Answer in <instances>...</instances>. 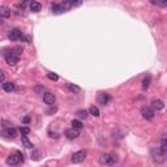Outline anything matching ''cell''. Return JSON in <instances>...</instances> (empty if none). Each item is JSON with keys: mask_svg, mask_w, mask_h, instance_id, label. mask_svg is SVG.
Returning <instances> with one entry per match:
<instances>
[{"mask_svg": "<svg viewBox=\"0 0 167 167\" xmlns=\"http://www.w3.org/2000/svg\"><path fill=\"white\" fill-rule=\"evenodd\" d=\"M152 158L154 162H157V163H163L166 158H167V153H166V150L162 149V148H154L152 150Z\"/></svg>", "mask_w": 167, "mask_h": 167, "instance_id": "6da1fadb", "label": "cell"}, {"mask_svg": "<svg viewBox=\"0 0 167 167\" xmlns=\"http://www.w3.org/2000/svg\"><path fill=\"white\" fill-rule=\"evenodd\" d=\"M99 162L102 165H115L118 162V157L116 155H111V154H103L99 157Z\"/></svg>", "mask_w": 167, "mask_h": 167, "instance_id": "7a4b0ae2", "label": "cell"}, {"mask_svg": "<svg viewBox=\"0 0 167 167\" xmlns=\"http://www.w3.org/2000/svg\"><path fill=\"white\" fill-rule=\"evenodd\" d=\"M22 161H24V155H22L20 152H17V153H14L12 155H9L8 159H7V163L8 165H12V166H16V165L21 163Z\"/></svg>", "mask_w": 167, "mask_h": 167, "instance_id": "3957f363", "label": "cell"}, {"mask_svg": "<svg viewBox=\"0 0 167 167\" xmlns=\"http://www.w3.org/2000/svg\"><path fill=\"white\" fill-rule=\"evenodd\" d=\"M88 153L85 152V150H79V152L73 153V155H72V162L73 163H81L84 162V159L86 158Z\"/></svg>", "mask_w": 167, "mask_h": 167, "instance_id": "277c9868", "label": "cell"}, {"mask_svg": "<svg viewBox=\"0 0 167 167\" xmlns=\"http://www.w3.org/2000/svg\"><path fill=\"white\" fill-rule=\"evenodd\" d=\"M8 38L10 41H20L22 38V31L20 29H12L8 33Z\"/></svg>", "mask_w": 167, "mask_h": 167, "instance_id": "5b68a950", "label": "cell"}, {"mask_svg": "<svg viewBox=\"0 0 167 167\" xmlns=\"http://www.w3.org/2000/svg\"><path fill=\"white\" fill-rule=\"evenodd\" d=\"M141 115H142V118L144 119H146V120H152L154 118V111L153 108H150V107H142L141 108Z\"/></svg>", "mask_w": 167, "mask_h": 167, "instance_id": "8992f818", "label": "cell"}, {"mask_svg": "<svg viewBox=\"0 0 167 167\" xmlns=\"http://www.w3.org/2000/svg\"><path fill=\"white\" fill-rule=\"evenodd\" d=\"M2 135L5 137V138H14L16 135H17V131L14 129L13 127H8V128H4Z\"/></svg>", "mask_w": 167, "mask_h": 167, "instance_id": "52a82bcc", "label": "cell"}, {"mask_svg": "<svg viewBox=\"0 0 167 167\" xmlns=\"http://www.w3.org/2000/svg\"><path fill=\"white\" fill-rule=\"evenodd\" d=\"M64 135H65L67 138H69V140H75V138H77L80 136V131L76 129V128H69V129L65 131Z\"/></svg>", "mask_w": 167, "mask_h": 167, "instance_id": "ba28073f", "label": "cell"}, {"mask_svg": "<svg viewBox=\"0 0 167 167\" xmlns=\"http://www.w3.org/2000/svg\"><path fill=\"white\" fill-rule=\"evenodd\" d=\"M97 101H98L99 104H103L104 106V104H107L111 101V97H110V94H107V93H99Z\"/></svg>", "mask_w": 167, "mask_h": 167, "instance_id": "9c48e42d", "label": "cell"}, {"mask_svg": "<svg viewBox=\"0 0 167 167\" xmlns=\"http://www.w3.org/2000/svg\"><path fill=\"white\" fill-rule=\"evenodd\" d=\"M4 58H5V62H7L9 65H14V64H17V62H18V58L14 56L13 54H10L9 51L4 54Z\"/></svg>", "mask_w": 167, "mask_h": 167, "instance_id": "30bf717a", "label": "cell"}, {"mask_svg": "<svg viewBox=\"0 0 167 167\" xmlns=\"http://www.w3.org/2000/svg\"><path fill=\"white\" fill-rule=\"evenodd\" d=\"M55 101H56V97H55V94H52V93H44L43 94V102L46 103V104H54L55 103Z\"/></svg>", "mask_w": 167, "mask_h": 167, "instance_id": "8fae6325", "label": "cell"}, {"mask_svg": "<svg viewBox=\"0 0 167 167\" xmlns=\"http://www.w3.org/2000/svg\"><path fill=\"white\" fill-rule=\"evenodd\" d=\"M51 12H54V13L59 14V13H63V12H65V9H64V7H63V4L54 3V4H51Z\"/></svg>", "mask_w": 167, "mask_h": 167, "instance_id": "7c38bea8", "label": "cell"}, {"mask_svg": "<svg viewBox=\"0 0 167 167\" xmlns=\"http://www.w3.org/2000/svg\"><path fill=\"white\" fill-rule=\"evenodd\" d=\"M29 8L31 12H34V13H38L39 10H42V4L41 3H38V2H31L29 4Z\"/></svg>", "mask_w": 167, "mask_h": 167, "instance_id": "4fadbf2b", "label": "cell"}, {"mask_svg": "<svg viewBox=\"0 0 167 167\" xmlns=\"http://www.w3.org/2000/svg\"><path fill=\"white\" fill-rule=\"evenodd\" d=\"M152 107H153L154 110H157V111L163 110L165 103H163L162 101H161V99H153V101H152Z\"/></svg>", "mask_w": 167, "mask_h": 167, "instance_id": "5bb4252c", "label": "cell"}, {"mask_svg": "<svg viewBox=\"0 0 167 167\" xmlns=\"http://www.w3.org/2000/svg\"><path fill=\"white\" fill-rule=\"evenodd\" d=\"M14 89H16V86H14L13 82H4V84H3V90H4V92L12 93V92H14Z\"/></svg>", "mask_w": 167, "mask_h": 167, "instance_id": "9a60e30c", "label": "cell"}, {"mask_svg": "<svg viewBox=\"0 0 167 167\" xmlns=\"http://www.w3.org/2000/svg\"><path fill=\"white\" fill-rule=\"evenodd\" d=\"M0 16H2L3 18H8L10 17V9L8 7H0Z\"/></svg>", "mask_w": 167, "mask_h": 167, "instance_id": "2e32d148", "label": "cell"}, {"mask_svg": "<svg viewBox=\"0 0 167 167\" xmlns=\"http://www.w3.org/2000/svg\"><path fill=\"white\" fill-rule=\"evenodd\" d=\"M22 51H24V50H22V47H21V46H16V47H12V48L9 50V52H10V54H13L14 56H17V58H20V56H21Z\"/></svg>", "mask_w": 167, "mask_h": 167, "instance_id": "e0dca14e", "label": "cell"}, {"mask_svg": "<svg viewBox=\"0 0 167 167\" xmlns=\"http://www.w3.org/2000/svg\"><path fill=\"white\" fill-rule=\"evenodd\" d=\"M71 125H72V128H76V129H79V131L84 128V124H82V121L80 119H73Z\"/></svg>", "mask_w": 167, "mask_h": 167, "instance_id": "ac0fdd59", "label": "cell"}, {"mask_svg": "<svg viewBox=\"0 0 167 167\" xmlns=\"http://www.w3.org/2000/svg\"><path fill=\"white\" fill-rule=\"evenodd\" d=\"M89 112H90V115L96 116V118H99V116H101V111H99V108L97 107V106H90Z\"/></svg>", "mask_w": 167, "mask_h": 167, "instance_id": "d6986e66", "label": "cell"}, {"mask_svg": "<svg viewBox=\"0 0 167 167\" xmlns=\"http://www.w3.org/2000/svg\"><path fill=\"white\" fill-rule=\"evenodd\" d=\"M65 86H67V88H68V90H71L72 93H79V92H80V86H77V85H75V84L67 82V84H65Z\"/></svg>", "mask_w": 167, "mask_h": 167, "instance_id": "ffe728a7", "label": "cell"}, {"mask_svg": "<svg viewBox=\"0 0 167 167\" xmlns=\"http://www.w3.org/2000/svg\"><path fill=\"white\" fill-rule=\"evenodd\" d=\"M150 82H152V76L148 75L145 79L142 80V89H144V90H146V89L150 86Z\"/></svg>", "mask_w": 167, "mask_h": 167, "instance_id": "44dd1931", "label": "cell"}, {"mask_svg": "<svg viewBox=\"0 0 167 167\" xmlns=\"http://www.w3.org/2000/svg\"><path fill=\"white\" fill-rule=\"evenodd\" d=\"M21 140H22V144H24L25 148H27V149H31V148H33V144H31L29 140H27V136H22Z\"/></svg>", "mask_w": 167, "mask_h": 167, "instance_id": "7402d4cb", "label": "cell"}, {"mask_svg": "<svg viewBox=\"0 0 167 167\" xmlns=\"http://www.w3.org/2000/svg\"><path fill=\"white\" fill-rule=\"evenodd\" d=\"M77 115V118L79 119H86L88 118V111L86 110H80V111H77L76 112Z\"/></svg>", "mask_w": 167, "mask_h": 167, "instance_id": "603a6c76", "label": "cell"}, {"mask_svg": "<svg viewBox=\"0 0 167 167\" xmlns=\"http://www.w3.org/2000/svg\"><path fill=\"white\" fill-rule=\"evenodd\" d=\"M161 148L162 149H165V150H167V133H165V135L161 137Z\"/></svg>", "mask_w": 167, "mask_h": 167, "instance_id": "cb8c5ba5", "label": "cell"}, {"mask_svg": "<svg viewBox=\"0 0 167 167\" xmlns=\"http://www.w3.org/2000/svg\"><path fill=\"white\" fill-rule=\"evenodd\" d=\"M152 3L155 5H159V7H167V0H153Z\"/></svg>", "mask_w": 167, "mask_h": 167, "instance_id": "d4e9b609", "label": "cell"}, {"mask_svg": "<svg viewBox=\"0 0 167 167\" xmlns=\"http://www.w3.org/2000/svg\"><path fill=\"white\" fill-rule=\"evenodd\" d=\"M20 132H21L22 136H27L30 133V128L29 127H21L20 128Z\"/></svg>", "mask_w": 167, "mask_h": 167, "instance_id": "484cf974", "label": "cell"}, {"mask_svg": "<svg viewBox=\"0 0 167 167\" xmlns=\"http://www.w3.org/2000/svg\"><path fill=\"white\" fill-rule=\"evenodd\" d=\"M47 77H48L50 80H52V81H58V80H59V76H58L56 73H54V72H48Z\"/></svg>", "mask_w": 167, "mask_h": 167, "instance_id": "4316f807", "label": "cell"}, {"mask_svg": "<svg viewBox=\"0 0 167 167\" xmlns=\"http://www.w3.org/2000/svg\"><path fill=\"white\" fill-rule=\"evenodd\" d=\"M44 88L43 86H35V92H43Z\"/></svg>", "mask_w": 167, "mask_h": 167, "instance_id": "83f0119b", "label": "cell"}, {"mask_svg": "<svg viewBox=\"0 0 167 167\" xmlns=\"http://www.w3.org/2000/svg\"><path fill=\"white\" fill-rule=\"evenodd\" d=\"M5 82V75H4V72H2V84Z\"/></svg>", "mask_w": 167, "mask_h": 167, "instance_id": "f1b7e54d", "label": "cell"}]
</instances>
